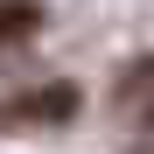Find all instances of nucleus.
<instances>
[{"label":"nucleus","instance_id":"1","mask_svg":"<svg viewBox=\"0 0 154 154\" xmlns=\"http://www.w3.org/2000/svg\"><path fill=\"white\" fill-rule=\"evenodd\" d=\"M77 112V84H42V91H14L0 105V126H63Z\"/></svg>","mask_w":154,"mask_h":154},{"label":"nucleus","instance_id":"2","mask_svg":"<svg viewBox=\"0 0 154 154\" xmlns=\"http://www.w3.org/2000/svg\"><path fill=\"white\" fill-rule=\"evenodd\" d=\"M119 112H133L147 133H154V56L126 63V77H119Z\"/></svg>","mask_w":154,"mask_h":154},{"label":"nucleus","instance_id":"3","mask_svg":"<svg viewBox=\"0 0 154 154\" xmlns=\"http://www.w3.org/2000/svg\"><path fill=\"white\" fill-rule=\"evenodd\" d=\"M35 28H42V7L35 0H0V49L21 42V35H35Z\"/></svg>","mask_w":154,"mask_h":154},{"label":"nucleus","instance_id":"4","mask_svg":"<svg viewBox=\"0 0 154 154\" xmlns=\"http://www.w3.org/2000/svg\"><path fill=\"white\" fill-rule=\"evenodd\" d=\"M133 154H154V133H147V140H140V147H133Z\"/></svg>","mask_w":154,"mask_h":154}]
</instances>
